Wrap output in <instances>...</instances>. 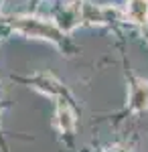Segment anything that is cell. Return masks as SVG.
Masks as SVG:
<instances>
[{
    "mask_svg": "<svg viewBox=\"0 0 148 152\" xmlns=\"http://www.w3.org/2000/svg\"><path fill=\"white\" fill-rule=\"evenodd\" d=\"M10 26H12V31L29 37V39L49 41L53 45H61V41H63V33L59 31L55 20H47V18H41V16L18 14V16H14L10 20Z\"/></svg>",
    "mask_w": 148,
    "mask_h": 152,
    "instance_id": "6da1fadb",
    "label": "cell"
},
{
    "mask_svg": "<svg viewBox=\"0 0 148 152\" xmlns=\"http://www.w3.org/2000/svg\"><path fill=\"white\" fill-rule=\"evenodd\" d=\"M77 2V0H75ZM67 4V6H61L55 14V24L59 26V31L63 33V35H67V33H73L81 23H83V18H81V4Z\"/></svg>",
    "mask_w": 148,
    "mask_h": 152,
    "instance_id": "7a4b0ae2",
    "label": "cell"
},
{
    "mask_svg": "<svg viewBox=\"0 0 148 152\" xmlns=\"http://www.w3.org/2000/svg\"><path fill=\"white\" fill-rule=\"evenodd\" d=\"M75 112L73 107L69 105V102H65L63 97L57 99V105H55V124H57L59 132L63 134H69L75 130Z\"/></svg>",
    "mask_w": 148,
    "mask_h": 152,
    "instance_id": "3957f363",
    "label": "cell"
},
{
    "mask_svg": "<svg viewBox=\"0 0 148 152\" xmlns=\"http://www.w3.org/2000/svg\"><path fill=\"white\" fill-rule=\"evenodd\" d=\"M128 102H130L132 112H136V114H142V112L148 110V81L146 79H136L130 85Z\"/></svg>",
    "mask_w": 148,
    "mask_h": 152,
    "instance_id": "277c9868",
    "label": "cell"
},
{
    "mask_svg": "<svg viewBox=\"0 0 148 152\" xmlns=\"http://www.w3.org/2000/svg\"><path fill=\"white\" fill-rule=\"evenodd\" d=\"M124 14L134 24H148V0H126Z\"/></svg>",
    "mask_w": 148,
    "mask_h": 152,
    "instance_id": "5b68a950",
    "label": "cell"
},
{
    "mask_svg": "<svg viewBox=\"0 0 148 152\" xmlns=\"http://www.w3.org/2000/svg\"><path fill=\"white\" fill-rule=\"evenodd\" d=\"M33 87L49 97H57L61 94V83L51 75H39L37 79H33Z\"/></svg>",
    "mask_w": 148,
    "mask_h": 152,
    "instance_id": "8992f818",
    "label": "cell"
},
{
    "mask_svg": "<svg viewBox=\"0 0 148 152\" xmlns=\"http://www.w3.org/2000/svg\"><path fill=\"white\" fill-rule=\"evenodd\" d=\"M81 18H83V23L97 24V26L106 24V16H103V6L91 4V2H83V4H81Z\"/></svg>",
    "mask_w": 148,
    "mask_h": 152,
    "instance_id": "52a82bcc",
    "label": "cell"
},
{
    "mask_svg": "<svg viewBox=\"0 0 148 152\" xmlns=\"http://www.w3.org/2000/svg\"><path fill=\"white\" fill-rule=\"evenodd\" d=\"M0 10H2V0H0Z\"/></svg>",
    "mask_w": 148,
    "mask_h": 152,
    "instance_id": "ba28073f",
    "label": "cell"
},
{
    "mask_svg": "<svg viewBox=\"0 0 148 152\" xmlns=\"http://www.w3.org/2000/svg\"><path fill=\"white\" fill-rule=\"evenodd\" d=\"M77 2H79V0H77Z\"/></svg>",
    "mask_w": 148,
    "mask_h": 152,
    "instance_id": "9c48e42d",
    "label": "cell"
}]
</instances>
